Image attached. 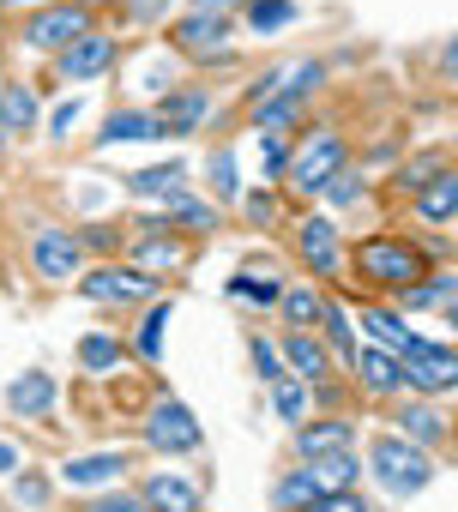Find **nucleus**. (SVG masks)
<instances>
[{
  "label": "nucleus",
  "instance_id": "obj_40",
  "mask_svg": "<svg viewBox=\"0 0 458 512\" xmlns=\"http://www.w3.org/2000/svg\"><path fill=\"white\" fill-rule=\"evenodd\" d=\"M248 350H254V368H260V380H266V386H272V380H284V350H278L272 338H260V332H254V338H248Z\"/></svg>",
  "mask_w": 458,
  "mask_h": 512
},
{
  "label": "nucleus",
  "instance_id": "obj_39",
  "mask_svg": "<svg viewBox=\"0 0 458 512\" xmlns=\"http://www.w3.org/2000/svg\"><path fill=\"white\" fill-rule=\"evenodd\" d=\"M290 157H296V151H290L284 133H260V169H266V175H290Z\"/></svg>",
  "mask_w": 458,
  "mask_h": 512
},
{
  "label": "nucleus",
  "instance_id": "obj_19",
  "mask_svg": "<svg viewBox=\"0 0 458 512\" xmlns=\"http://www.w3.org/2000/svg\"><path fill=\"white\" fill-rule=\"evenodd\" d=\"M157 229H193V235H205V229H217V205L211 199H193V193H175V199H163V217H151Z\"/></svg>",
  "mask_w": 458,
  "mask_h": 512
},
{
  "label": "nucleus",
  "instance_id": "obj_23",
  "mask_svg": "<svg viewBox=\"0 0 458 512\" xmlns=\"http://www.w3.org/2000/svg\"><path fill=\"white\" fill-rule=\"evenodd\" d=\"M326 488H320V476H314V464H302V470H284L278 482H272V506L278 512H302V506H314Z\"/></svg>",
  "mask_w": 458,
  "mask_h": 512
},
{
  "label": "nucleus",
  "instance_id": "obj_2",
  "mask_svg": "<svg viewBox=\"0 0 458 512\" xmlns=\"http://www.w3.org/2000/svg\"><path fill=\"white\" fill-rule=\"evenodd\" d=\"M368 470L380 476V488H386V494L410 500L416 488H428V476H434V458H428L416 440H404V434H380V440L368 446Z\"/></svg>",
  "mask_w": 458,
  "mask_h": 512
},
{
  "label": "nucleus",
  "instance_id": "obj_18",
  "mask_svg": "<svg viewBox=\"0 0 458 512\" xmlns=\"http://www.w3.org/2000/svg\"><path fill=\"white\" fill-rule=\"evenodd\" d=\"M103 145H139V139H163V121H157V109H115L109 121H103V133H97Z\"/></svg>",
  "mask_w": 458,
  "mask_h": 512
},
{
  "label": "nucleus",
  "instance_id": "obj_8",
  "mask_svg": "<svg viewBox=\"0 0 458 512\" xmlns=\"http://www.w3.org/2000/svg\"><path fill=\"white\" fill-rule=\"evenodd\" d=\"M79 266H85L79 235H67V229H43V235H31V272H37L43 284H73Z\"/></svg>",
  "mask_w": 458,
  "mask_h": 512
},
{
  "label": "nucleus",
  "instance_id": "obj_26",
  "mask_svg": "<svg viewBox=\"0 0 458 512\" xmlns=\"http://www.w3.org/2000/svg\"><path fill=\"white\" fill-rule=\"evenodd\" d=\"M127 187H133L139 199H151V193L175 199V193L187 187V169H181V163H151V169H133V175H127Z\"/></svg>",
  "mask_w": 458,
  "mask_h": 512
},
{
  "label": "nucleus",
  "instance_id": "obj_31",
  "mask_svg": "<svg viewBox=\"0 0 458 512\" xmlns=\"http://www.w3.org/2000/svg\"><path fill=\"white\" fill-rule=\"evenodd\" d=\"M356 470H362V452H356V446L314 458V476H320V488H356Z\"/></svg>",
  "mask_w": 458,
  "mask_h": 512
},
{
  "label": "nucleus",
  "instance_id": "obj_54",
  "mask_svg": "<svg viewBox=\"0 0 458 512\" xmlns=\"http://www.w3.org/2000/svg\"><path fill=\"white\" fill-rule=\"evenodd\" d=\"M7 133H13V127H7V121H0V139H7Z\"/></svg>",
  "mask_w": 458,
  "mask_h": 512
},
{
  "label": "nucleus",
  "instance_id": "obj_6",
  "mask_svg": "<svg viewBox=\"0 0 458 512\" xmlns=\"http://www.w3.org/2000/svg\"><path fill=\"white\" fill-rule=\"evenodd\" d=\"M145 446L151 452H199L205 446V434H199V422H193V410L169 392V398H157L151 410H145Z\"/></svg>",
  "mask_w": 458,
  "mask_h": 512
},
{
  "label": "nucleus",
  "instance_id": "obj_51",
  "mask_svg": "<svg viewBox=\"0 0 458 512\" xmlns=\"http://www.w3.org/2000/svg\"><path fill=\"white\" fill-rule=\"evenodd\" d=\"M236 0H193V13H229Z\"/></svg>",
  "mask_w": 458,
  "mask_h": 512
},
{
  "label": "nucleus",
  "instance_id": "obj_15",
  "mask_svg": "<svg viewBox=\"0 0 458 512\" xmlns=\"http://www.w3.org/2000/svg\"><path fill=\"white\" fill-rule=\"evenodd\" d=\"M139 494H145V506H151V512H199V506H205L199 482H187V476H169V470H163V476H151Z\"/></svg>",
  "mask_w": 458,
  "mask_h": 512
},
{
  "label": "nucleus",
  "instance_id": "obj_55",
  "mask_svg": "<svg viewBox=\"0 0 458 512\" xmlns=\"http://www.w3.org/2000/svg\"><path fill=\"white\" fill-rule=\"evenodd\" d=\"M0 13H7V0H0Z\"/></svg>",
  "mask_w": 458,
  "mask_h": 512
},
{
  "label": "nucleus",
  "instance_id": "obj_38",
  "mask_svg": "<svg viewBox=\"0 0 458 512\" xmlns=\"http://www.w3.org/2000/svg\"><path fill=\"white\" fill-rule=\"evenodd\" d=\"M163 326H169V302H151V308H145V326H139V356H145V362L163 356Z\"/></svg>",
  "mask_w": 458,
  "mask_h": 512
},
{
  "label": "nucleus",
  "instance_id": "obj_17",
  "mask_svg": "<svg viewBox=\"0 0 458 512\" xmlns=\"http://www.w3.org/2000/svg\"><path fill=\"white\" fill-rule=\"evenodd\" d=\"M169 37H175L181 49H193V55H211V49L229 43V19H223V13H187V19H175Z\"/></svg>",
  "mask_w": 458,
  "mask_h": 512
},
{
  "label": "nucleus",
  "instance_id": "obj_20",
  "mask_svg": "<svg viewBox=\"0 0 458 512\" xmlns=\"http://www.w3.org/2000/svg\"><path fill=\"white\" fill-rule=\"evenodd\" d=\"M115 476H127V452H85V458L61 464V482H73V488H97V482H115Z\"/></svg>",
  "mask_w": 458,
  "mask_h": 512
},
{
  "label": "nucleus",
  "instance_id": "obj_4",
  "mask_svg": "<svg viewBox=\"0 0 458 512\" xmlns=\"http://www.w3.org/2000/svg\"><path fill=\"white\" fill-rule=\"evenodd\" d=\"M350 163V145H344V133H332V127H320V133H308L302 145H296V157H290V181H296V193H326L332 187V175Z\"/></svg>",
  "mask_w": 458,
  "mask_h": 512
},
{
  "label": "nucleus",
  "instance_id": "obj_37",
  "mask_svg": "<svg viewBox=\"0 0 458 512\" xmlns=\"http://www.w3.org/2000/svg\"><path fill=\"white\" fill-rule=\"evenodd\" d=\"M362 320H368V332H374V344H404L410 338V326H404V314H392V308H362Z\"/></svg>",
  "mask_w": 458,
  "mask_h": 512
},
{
  "label": "nucleus",
  "instance_id": "obj_27",
  "mask_svg": "<svg viewBox=\"0 0 458 512\" xmlns=\"http://www.w3.org/2000/svg\"><path fill=\"white\" fill-rule=\"evenodd\" d=\"M284 320H290V332H314L320 326V314H326V296L320 290H308V284H296V290H284Z\"/></svg>",
  "mask_w": 458,
  "mask_h": 512
},
{
  "label": "nucleus",
  "instance_id": "obj_21",
  "mask_svg": "<svg viewBox=\"0 0 458 512\" xmlns=\"http://www.w3.org/2000/svg\"><path fill=\"white\" fill-rule=\"evenodd\" d=\"M416 217L422 223H452L458 217V169H440L428 187H416Z\"/></svg>",
  "mask_w": 458,
  "mask_h": 512
},
{
  "label": "nucleus",
  "instance_id": "obj_29",
  "mask_svg": "<svg viewBox=\"0 0 458 512\" xmlns=\"http://www.w3.org/2000/svg\"><path fill=\"white\" fill-rule=\"evenodd\" d=\"M284 25H296V0H248V31L254 37H278Z\"/></svg>",
  "mask_w": 458,
  "mask_h": 512
},
{
  "label": "nucleus",
  "instance_id": "obj_48",
  "mask_svg": "<svg viewBox=\"0 0 458 512\" xmlns=\"http://www.w3.org/2000/svg\"><path fill=\"white\" fill-rule=\"evenodd\" d=\"M73 115H79V103H61L55 121H49V133H73Z\"/></svg>",
  "mask_w": 458,
  "mask_h": 512
},
{
  "label": "nucleus",
  "instance_id": "obj_41",
  "mask_svg": "<svg viewBox=\"0 0 458 512\" xmlns=\"http://www.w3.org/2000/svg\"><path fill=\"white\" fill-rule=\"evenodd\" d=\"M302 512H368V500H362V488H326L314 506H302Z\"/></svg>",
  "mask_w": 458,
  "mask_h": 512
},
{
  "label": "nucleus",
  "instance_id": "obj_16",
  "mask_svg": "<svg viewBox=\"0 0 458 512\" xmlns=\"http://www.w3.org/2000/svg\"><path fill=\"white\" fill-rule=\"evenodd\" d=\"M296 241H302V260H308L314 272H338V266H344V247H338V229H332L326 217H308V223L296 229Z\"/></svg>",
  "mask_w": 458,
  "mask_h": 512
},
{
  "label": "nucleus",
  "instance_id": "obj_53",
  "mask_svg": "<svg viewBox=\"0 0 458 512\" xmlns=\"http://www.w3.org/2000/svg\"><path fill=\"white\" fill-rule=\"evenodd\" d=\"M7 7H37V0H7Z\"/></svg>",
  "mask_w": 458,
  "mask_h": 512
},
{
  "label": "nucleus",
  "instance_id": "obj_45",
  "mask_svg": "<svg viewBox=\"0 0 458 512\" xmlns=\"http://www.w3.org/2000/svg\"><path fill=\"white\" fill-rule=\"evenodd\" d=\"M163 13H169V0H127V19L133 25H157Z\"/></svg>",
  "mask_w": 458,
  "mask_h": 512
},
{
  "label": "nucleus",
  "instance_id": "obj_34",
  "mask_svg": "<svg viewBox=\"0 0 458 512\" xmlns=\"http://www.w3.org/2000/svg\"><path fill=\"white\" fill-rule=\"evenodd\" d=\"M205 187H211V199H242L236 151H217V157H205Z\"/></svg>",
  "mask_w": 458,
  "mask_h": 512
},
{
  "label": "nucleus",
  "instance_id": "obj_24",
  "mask_svg": "<svg viewBox=\"0 0 458 512\" xmlns=\"http://www.w3.org/2000/svg\"><path fill=\"white\" fill-rule=\"evenodd\" d=\"M392 422H398V434H404V440H416L422 452L446 440V422H440L428 404H392Z\"/></svg>",
  "mask_w": 458,
  "mask_h": 512
},
{
  "label": "nucleus",
  "instance_id": "obj_10",
  "mask_svg": "<svg viewBox=\"0 0 458 512\" xmlns=\"http://www.w3.org/2000/svg\"><path fill=\"white\" fill-rule=\"evenodd\" d=\"M109 61H115V37L85 31L73 49H61V55H55V73H61V79H73V85H91V79H103V73H109Z\"/></svg>",
  "mask_w": 458,
  "mask_h": 512
},
{
  "label": "nucleus",
  "instance_id": "obj_44",
  "mask_svg": "<svg viewBox=\"0 0 458 512\" xmlns=\"http://www.w3.org/2000/svg\"><path fill=\"white\" fill-rule=\"evenodd\" d=\"M440 169H446V163H440V157H416V169H410V163H404V169H398V181H404V187H428V181H434V175H440Z\"/></svg>",
  "mask_w": 458,
  "mask_h": 512
},
{
  "label": "nucleus",
  "instance_id": "obj_32",
  "mask_svg": "<svg viewBox=\"0 0 458 512\" xmlns=\"http://www.w3.org/2000/svg\"><path fill=\"white\" fill-rule=\"evenodd\" d=\"M133 260H139V272H169V266H181V241L175 235H145L139 247H133Z\"/></svg>",
  "mask_w": 458,
  "mask_h": 512
},
{
  "label": "nucleus",
  "instance_id": "obj_12",
  "mask_svg": "<svg viewBox=\"0 0 458 512\" xmlns=\"http://www.w3.org/2000/svg\"><path fill=\"white\" fill-rule=\"evenodd\" d=\"M350 374H356L374 398L404 392V362H398V350H392V344H362V350H356V362H350Z\"/></svg>",
  "mask_w": 458,
  "mask_h": 512
},
{
  "label": "nucleus",
  "instance_id": "obj_9",
  "mask_svg": "<svg viewBox=\"0 0 458 512\" xmlns=\"http://www.w3.org/2000/svg\"><path fill=\"white\" fill-rule=\"evenodd\" d=\"M151 290H157V278H151V272H127V266H97V272L79 278V296L97 302V308L139 302V296H151Z\"/></svg>",
  "mask_w": 458,
  "mask_h": 512
},
{
  "label": "nucleus",
  "instance_id": "obj_46",
  "mask_svg": "<svg viewBox=\"0 0 458 512\" xmlns=\"http://www.w3.org/2000/svg\"><path fill=\"white\" fill-rule=\"evenodd\" d=\"M248 217H254V223H272V217H278V193H272V187H266V193H248Z\"/></svg>",
  "mask_w": 458,
  "mask_h": 512
},
{
  "label": "nucleus",
  "instance_id": "obj_28",
  "mask_svg": "<svg viewBox=\"0 0 458 512\" xmlns=\"http://www.w3.org/2000/svg\"><path fill=\"white\" fill-rule=\"evenodd\" d=\"M37 115H43V109H37V91H31V85H19V79H13L7 91H0V121H7L13 133H31V127H37Z\"/></svg>",
  "mask_w": 458,
  "mask_h": 512
},
{
  "label": "nucleus",
  "instance_id": "obj_7",
  "mask_svg": "<svg viewBox=\"0 0 458 512\" xmlns=\"http://www.w3.org/2000/svg\"><path fill=\"white\" fill-rule=\"evenodd\" d=\"M85 31H91V13L79 7V0H55V7L31 13V25H25V43H31V49H49V55H61V49H73Z\"/></svg>",
  "mask_w": 458,
  "mask_h": 512
},
{
  "label": "nucleus",
  "instance_id": "obj_14",
  "mask_svg": "<svg viewBox=\"0 0 458 512\" xmlns=\"http://www.w3.org/2000/svg\"><path fill=\"white\" fill-rule=\"evenodd\" d=\"M55 374H43V368H31V374H19L13 386H7V410L13 416H49L55 410Z\"/></svg>",
  "mask_w": 458,
  "mask_h": 512
},
{
  "label": "nucleus",
  "instance_id": "obj_22",
  "mask_svg": "<svg viewBox=\"0 0 458 512\" xmlns=\"http://www.w3.org/2000/svg\"><path fill=\"white\" fill-rule=\"evenodd\" d=\"M284 356H290V374L308 380V386H320L326 368H332V362H326V344H320L314 332H290V338H284Z\"/></svg>",
  "mask_w": 458,
  "mask_h": 512
},
{
  "label": "nucleus",
  "instance_id": "obj_5",
  "mask_svg": "<svg viewBox=\"0 0 458 512\" xmlns=\"http://www.w3.org/2000/svg\"><path fill=\"white\" fill-rule=\"evenodd\" d=\"M404 362V386L416 392H458V344H434V338H404L398 344Z\"/></svg>",
  "mask_w": 458,
  "mask_h": 512
},
{
  "label": "nucleus",
  "instance_id": "obj_1",
  "mask_svg": "<svg viewBox=\"0 0 458 512\" xmlns=\"http://www.w3.org/2000/svg\"><path fill=\"white\" fill-rule=\"evenodd\" d=\"M320 79H326V67H320V61H296V73H290V79H284V73H272V79L260 85L254 109H248L254 133H284V127L308 109V91H320Z\"/></svg>",
  "mask_w": 458,
  "mask_h": 512
},
{
  "label": "nucleus",
  "instance_id": "obj_42",
  "mask_svg": "<svg viewBox=\"0 0 458 512\" xmlns=\"http://www.w3.org/2000/svg\"><path fill=\"white\" fill-rule=\"evenodd\" d=\"M326 199H332V205H350V199H362V175H356V163H344V169L332 175Z\"/></svg>",
  "mask_w": 458,
  "mask_h": 512
},
{
  "label": "nucleus",
  "instance_id": "obj_3",
  "mask_svg": "<svg viewBox=\"0 0 458 512\" xmlns=\"http://www.w3.org/2000/svg\"><path fill=\"white\" fill-rule=\"evenodd\" d=\"M356 272H362L368 284H380V290H410V284L428 272V253H422L416 241L374 235V241H362V260H356Z\"/></svg>",
  "mask_w": 458,
  "mask_h": 512
},
{
  "label": "nucleus",
  "instance_id": "obj_36",
  "mask_svg": "<svg viewBox=\"0 0 458 512\" xmlns=\"http://www.w3.org/2000/svg\"><path fill=\"white\" fill-rule=\"evenodd\" d=\"M229 296L260 302V308H278V302H284V284H278V278H254V272H242V278H229Z\"/></svg>",
  "mask_w": 458,
  "mask_h": 512
},
{
  "label": "nucleus",
  "instance_id": "obj_49",
  "mask_svg": "<svg viewBox=\"0 0 458 512\" xmlns=\"http://www.w3.org/2000/svg\"><path fill=\"white\" fill-rule=\"evenodd\" d=\"M440 73H446V79H458V37L440 49Z\"/></svg>",
  "mask_w": 458,
  "mask_h": 512
},
{
  "label": "nucleus",
  "instance_id": "obj_11",
  "mask_svg": "<svg viewBox=\"0 0 458 512\" xmlns=\"http://www.w3.org/2000/svg\"><path fill=\"white\" fill-rule=\"evenodd\" d=\"M205 115H211V91H205V85L163 91V103H157V121H163V133H169V139L199 133V127H205Z\"/></svg>",
  "mask_w": 458,
  "mask_h": 512
},
{
  "label": "nucleus",
  "instance_id": "obj_13",
  "mask_svg": "<svg viewBox=\"0 0 458 512\" xmlns=\"http://www.w3.org/2000/svg\"><path fill=\"white\" fill-rule=\"evenodd\" d=\"M344 446H356V428H350L344 416H320V422H302V428H296L302 464H314V458H326V452H344Z\"/></svg>",
  "mask_w": 458,
  "mask_h": 512
},
{
  "label": "nucleus",
  "instance_id": "obj_25",
  "mask_svg": "<svg viewBox=\"0 0 458 512\" xmlns=\"http://www.w3.org/2000/svg\"><path fill=\"white\" fill-rule=\"evenodd\" d=\"M452 302H458V272H434V278H416V284L404 290V308H410V314H422V308H440V314H446Z\"/></svg>",
  "mask_w": 458,
  "mask_h": 512
},
{
  "label": "nucleus",
  "instance_id": "obj_50",
  "mask_svg": "<svg viewBox=\"0 0 458 512\" xmlns=\"http://www.w3.org/2000/svg\"><path fill=\"white\" fill-rule=\"evenodd\" d=\"M0 470H13V476H19V446H13V440H0Z\"/></svg>",
  "mask_w": 458,
  "mask_h": 512
},
{
  "label": "nucleus",
  "instance_id": "obj_35",
  "mask_svg": "<svg viewBox=\"0 0 458 512\" xmlns=\"http://www.w3.org/2000/svg\"><path fill=\"white\" fill-rule=\"evenodd\" d=\"M320 332L332 338V350H338V362H356V332H350V314L338 308V302H326V314H320Z\"/></svg>",
  "mask_w": 458,
  "mask_h": 512
},
{
  "label": "nucleus",
  "instance_id": "obj_47",
  "mask_svg": "<svg viewBox=\"0 0 458 512\" xmlns=\"http://www.w3.org/2000/svg\"><path fill=\"white\" fill-rule=\"evenodd\" d=\"M13 488H19V500H25V506H43V500H49V482H43V476H25V470H19V482H13Z\"/></svg>",
  "mask_w": 458,
  "mask_h": 512
},
{
  "label": "nucleus",
  "instance_id": "obj_43",
  "mask_svg": "<svg viewBox=\"0 0 458 512\" xmlns=\"http://www.w3.org/2000/svg\"><path fill=\"white\" fill-rule=\"evenodd\" d=\"M85 512H151V506H145V494H97V500H85Z\"/></svg>",
  "mask_w": 458,
  "mask_h": 512
},
{
  "label": "nucleus",
  "instance_id": "obj_52",
  "mask_svg": "<svg viewBox=\"0 0 458 512\" xmlns=\"http://www.w3.org/2000/svg\"><path fill=\"white\" fill-rule=\"evenodd\" d=\"M446 326H452V332H458V302H452V308H446Z\"/></svg>",
  "mask_w": 458,
  "mask_h": 512
},
{
  "label": "nucleus",
  "instance_id": "obj_30",
  "mask_svg": "<svg viewBox=\"0 0 458 512\" xmlns=\"http://www.w3.org/2000/svg\"><path fill=\"white\" fill-rule=\"evenodd\" d=\"M308 404H314V392H308V380H272V410H278V422H308Z\"/></svg>",
  "mask_w": 458,
  "mask_h": 512
},
{
  "label": "nucleus",
  "instance_id": "obj_33",
  "mask_svg": "<svg viewBox=\"0 0 458 512\" xmlns=\"http://www.w3.org/2000/svg\"><path fill=\"white\" fill-rule=\"evenodd\" d=\"M79 368H85V374H115V368H121V344H115L109 332L79 338Z\"/></svg>",
  "mask_w": 458,
  "mask_h": 512
}]
</instances>
